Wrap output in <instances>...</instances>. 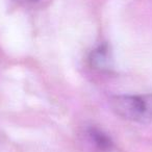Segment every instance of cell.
<instances>
[{"label": "cell", "instance_id": "cell-1", "mask_svg": "<svg viewBox=\"0 0 152 152\" xmlns=\"http://www.w3.org/2000/svg\"><path fill=\"white\" fill-rule=\"evenodd\" d=\"M110 105L117 116L128 121L152 120V94L119 95L110 98Z\"/></svg>", "mask_w": 152, "mask_h": 152}, {"label": "cell", "instance_id": "cell-2", "mask_svg": "<svg viewBox=\"0 0 152 152\" xmlns=\"http://www.w3.org/2000/svg\"><path fill=\"white\" fill-rule=\"evenodd\" d=\"M89 63L95 70L101 72L110 71L113 67V57L108 45L100 44L92 50L89 56Z\"/></svg>", "mask_w": 152, "mask_h": 152}, {"label": "cell", "instance_id": "cell-3", "mask_svg": "<svg viewBox=\"0 0 152 152\" xmlns=\"http://www.w3.org/2000/svg\"><path fill=\"white\" fill-rule=\"evenodd\" d=\"M88 135H89L90 142L94 144V146L100 151L107 152L112 150L113 146H114L110 137L106 133H104L103 131L96 128V127L90 128L88 130Z\"/></svg>", "mask_w": 152, "mask_h": 152}, {"label": "cell", "instance_id": "cell-4", "mask_svg": "<svg viewBox=\"0 0 152 152\" xmlns=\"http://www.w3.org/2000/svg\"><path fill=\"white\" fill-rule=\"evenodd\" d=\"M29 2H36V1H39V0H27Z\"/></svg>", "mask_w": 152, "mask_h": 152}]
</instances>
